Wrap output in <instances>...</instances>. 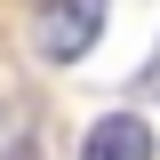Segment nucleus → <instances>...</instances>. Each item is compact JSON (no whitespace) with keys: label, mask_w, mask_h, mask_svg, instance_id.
<instances>
[{"label":"nucleus","mask_w":160,"mask_h":160,"mask_svg":"<svg viewBox=\"0 0 160 160\" xmlns=\"http://www.w3.org/2000/svg\"><path fill=\"white\" fill-rule=\"evenodd\" d=\"M104 8L112 0H40L32 8V48L48 64H80L96 48V32H104Z\"/></svg>","instance_id":"obj_1"},{"label":"nucleus","mask_w":160,"mask_h":160,"mask_svg":"<svg viewBox=\"0 0 160 160\" xmlns=\"http://www.w3.org/2000/svg\"><path fill=\"white\" fill-rule=\"evenodd\" d=\"M80 160H152V128L136 112H104L88 128V144H80Z\"/></svg>","instance_id":"obj_2"},{"label":"nucleus","mask_w":160,"mask_h":160,"mask_svg":"<svg viewBox=\"0 0 160 160\" xmlns=\"http://www.w3.org/2000/svg\"><path fill=\"white\" fill-rule=\"evenodd\" d=\"M136 88H160V48H152V64L136 72Z\"/></svg>","instance_id":"obj_3"}]
</instances>
